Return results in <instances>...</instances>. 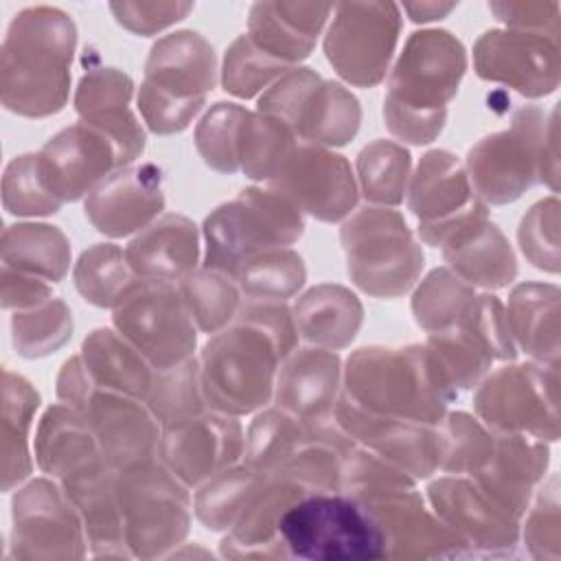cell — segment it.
<instances>
[{"label": "cell", "instance_id": "681fc988", "mask_svg": "<svg viewBox=\"0 0 561 561\" xmlns=\"http://www.w3.org/2000/svg\"><path fill=\"white\" fill-rule=\"evenodd\" d=\"M440 471L473 476L489 458L495 434L467 412L445 414L438 423Z\"/></svg>", "mask_w": 561, "mask_h": 561}, {"label": "cell", "instance_id": "44dd1931", "mask_svg": "<svg viewBox=\"0 0 561 561\" xmlns=\"http://www.w3.org/2000/svg\"><path fill=\"white\" fill-rule=\"evenodd\" d=\"M476 72L526 96H546L559 83L557 39L528 31H486L473 48Z\"/></svg>", "mask_w": 561, "mask_h": 561}, {"label": "cell", "instance_id": "8992f818", "mask_svg": "<svg viewBox=\"0 0 561 561\" xmlns=\"http://www.w3.org/2000/svg\"><path fill=\"white\" fill-rule=\"evenodd\" d=\"M280 362L278 348L261 329L234 320V327L213 333L199 355L206 405L228 416L263 408L274 397Z\"/></svg>", "mask_w": 561, "mask_h": 561}, {"label": "cell", "instance_id": "11a10c76", "mask_svg": "<svg viewBox=\"0 0 561 561\" xmlns=\"http://www.w3.org/2000/svg\"><path fill=\"white\" fill-rule=\"evenodd\" d=\"M559 202L557 197L541 199L519 226V245L524 256L539 270L559 272Z\"/></svg>", "mask_w": 561, "mask_h": 561}, {"label": "cell", "instance_id": "1f68e13d", "mask_svg": "<svg viewBox=\"0 0 561 561\" xmlns=\"http://www.w3.org/2000/svg\"><path fill=\"white\" fill-rule=\"evenodd\" d=\"M333 9L335 7L331 4L296 2L254 4L248 35L261 50L294 66L311 53L324 20Z\"/></svg>", "mask_w": 561, "mask_h": 561}, {"label": "cell", "instance_id": "6da1fadb", "mask_svg": "<svg viewBox=\"0 0 561 561\" xmlns=\"http://www.w3.org/2000/svg\"><path fill=\"white\" fill-rule=\"evenodd\" d=\"M72 20L53 7L20 11L2 44V105L22 116L57 114L70 92Z\"/></svg>", "mask_w": 561, "mask_h": 561}, {"label": "cell", "instance_id": "277c9868", "mask_svg": "<svg viewBox=\"0 0 561 561\" xmlns=\"http://www.w3.org/2000/svg\"><path fill=\"white\" fill-rule=\"evenodd\" d=\"M557 110L550 118L539 107L515 114L511 129L491 134L467 153V178L484 204L515 202L535 182L557 191Z\"/></svg>", "mask_w": 561, "mask_h": 561}, {"label": "cell", "instance_id": "9a60e30c", "mask_svg": "<svg viewBox=\"0 0 561 561\" xmlns=\"http://www.w3.org/2000/svg\"><path fill=\"white\" fill-rule=\"evenodd\" d=\"M401 28L397 4H340L324 39L329 64L353 85H377Z\"/></svg>", "mask_w": 561, "mask_h": 561}, {"label": "cell", "instance_id": "6f0895ef", "mask_svg": "<svg viewBox=\"0 0 561 561\" xmlns=\"http://www.w3.org/2000/svg\"><path fill=\"white\" fill-rule=\"evenodd\" d=\"M234 320L261 329L274 342L283 359L296 351L300 335L294 320V311H289L278 300H254L241 305Z\"/></svg>", "mask_w": 561, "mask_h": 561}, {"label": "cell", "instance_id": "ee69618b", "mask_svg": "<svg viewBox=\"0 0 561 561\" xmlns=\"http://www.w3.org/2000/svg\"><path fill=\"white\" fill-rule=\"evenodd\" d=\"M72 278L88 302L114 309L138 276L131 272L125 250L114 243H96L81 254Z\"/></svg>", "mask_w": 561, "mask_h": 561}, {"label": "cell", "instance_id": "9f6ffc18", "mask_svg": "<svg viewBox=\"0 0 561 561\" xmlns=\"http://www.w3.org/2000/svg\"><path fill=\"white\" fill-rule=\"evenodd\" d=\"M557 476L552 473L548 484L537 493L535 504L528 513L524 541L537 559H559L561 554V528H559V497Z\"/></svg>", "mask_w": 561, "mask_h": 561}, {"label": "cell", "instance_id": "7c38bea8", "mask_svg": "<svg viewBox=\"0 0 561 561\" xmlns=\"http://www.w3.org/2000/svg\"><path fill=\"white\" fill-rule=\"evenodd\" d=\"M114 324L156 370L182 364L195 351L197 327L171 280L136 278L114 307Z\"/></svg>", "mask_w": 561, "mask_h": 561}, {"label": "cell", "instance_id": "ba28073f", "mask_svg": "<svg viewBox=\"0 0 561 561\" xmlns=\"http://www.w3.org/2000/svg\"><path fill=\"white\" fill-rule=\"evenodd\" d=\"M289 557L318 561L381 559L383 537L368 511L342 491L307 493L280 517Z\"/></svg>", "mask_w": 561, "mask_h": 561}, {"label": "cell", "instance_id": "e575fe53", "mask_svg": "<svg viewBox=\"0 0 561 561\" xmlns=\"http://www.w3.org/2000/svg\"><path fill=\"white\" fill-rule=\"evenodd\" d=\"M504 316L513 342H517L524 353L543 366H557L559 289L554 285L526 283L515 287Z\"/></svg>", "mask_w": 561, "mask_h": 561}, {"label": "cell", "instance_id": "52a82bcc", "mask_svg": "<svg viewBox=\"0 0 561 561\" xmlns=\"http://www.w3.org/2000/svg\"><path fill=\"white\" fill-rule=\"evenodd\" d=\"M302 230V210L283 193L272 186L245 188L206 217V267L234 276L241 263L294 243Z\"/></svg>", "mask_w": 561, "mask_h": 561}, {"label": "cell", "instance_id": "94428289", "mask_svg": "<svg viewBox=\"0 0 561 561\" xmlns=\"http://www.w3.org/2000/svg\"><path fill=\"white\" fill-rule=\"evenodd\" d=\"M454 7L456 4H436V2H432V4H405L403 9L412 15L414 22H430V20H436V18L449 13Z\"/></svg>", "mask_w": 561, "mask_h": 561}, {"label": "cell", "instance_id": "d6a6232c", "mask_svg": "<svg viewBox=\"0 0 561 561\" xmlns=\"http://www.w3.org/2000/svg\"><path fill=\"white\" fill-rule=\"evenodd\" d=\"M443 256L471 287L500 289L517 276L515 254L495 224L486 217L458 230L445 245Z\"/></svg>", "mask_w": 561, "mask_h": 561}, {"label": "cell", "instance_id": "ac0fdd59", "mask_svg": "<svg viewBox=\"0 0 561 561\" xmlns=\"http://www.w3.org/2000/svg\"><path fill=\"white\" fill-rule=\"evenodd\" d=\"M270 186L302 213L322 221L344 219L357 202V184L346 158L300 140L270 180Z\"/></svg>", "mask_w": 561, "mask_h": 561}, {"label": "cell", "instance_id": "f35d334b", "mask_svg": "<svg viewBox=\"0 0 561 561\" xmlns=\"http://www.w3.org/2000/svg\"><path fill=\"white\" fill-rule=\"evenodd\" d=\"M39 405L33 386L11 370L2 373V489L11 491L31 473L28 430Z\"/></svg>", "mask_w": 561, "mask_h": 561}, {"label": "cell", "instance_id": "f6af8a7d", "mask_svg": "<svg viewBox=\"0 0 561 561\" xmlns=\"http://www.w3.org/2000/svg\"><path fill=\"white\" fill-rule=\"evenodd\" d=\"M473 298L476 287L462 280L456 272L440 267L419 285L412 298V311L421 329L427 333H440L465 318Z\"/></svg>", "mask_w": 561, "mask_h": 561}, {"label": "cell", "instance_id": "ffe728a7", "mask_svg": "<svg viewBox=\"0 0 561 561\" xmlns=\"http://www.w3.org/2000/svg\"><path fill=\"white\" fill-rule=\"evenodd\" d=\"M335 421L370 454L388 460L410 478H427L440 467V443L436 425L375 414L348 397H340L333 408Z\"/></svg>", "mask_w": 561, "mask_h": 561}, {"label": "cell", "instance_id": "f1b7e54d", "mask_svg": "<svg viewBox=\"0 0 561 561\" xmlns=\"http://www.w3.org/2000/svg\"><path fill=\"white\" fill-rule=\"evenodd\" d=\"M309 491L300 484L265 476L263 482L245 500L228 537L221 541L224 557H289L278 524L283 513Z\"/></svg>", "mask_w": 561, "mask_h": 561}, {"label": "cell", "instance_id": "74e56055", "mask_svg": "<svg viewBox=\"0 0 561 561\" xmlns=\"http://www.w3.org/2000/svg\"><path fill=\"white\" fill-rule=\"evenodd\" d=\"M2 267L59 283L70 267V245L57 226L15 224L2 232Z\"/></svg>", "mask_w": 561, "mask_h": 561}, {"label": "cell", "instance_id": "3957f363", "mask_svg": "<svg viewBox=\"0 0 561 561\" xmlns=\"http://www.w3.org/2000/svg\"><path fill=\"white\" fill-rule=\"evenodd\" d=\"M344 397L394 419L436 425L456 390L443 379L423 346L359 348L348 357Z\"/></svg>", "mask_w": 561, "mask_h": 561}, {"label": "cell", "instance_id": "5bb4252c", "mask_svg": "<svg viewBox=\"0 0 561 561\" xmlns=\"http://www.w3.org/2000/svg\"><path fill=\"white\" fill-rule=\"evenodd\" d=\"M476 412L491 432L557 440V366L519 364L489 375L476 392Z\"/></svg>", "mask_w": 561, "mask_h": 561}, {"label": "cell", "instance_id": "7a4b0ae2", "mask_svg": "<svg viewBox=\"0 0 561 561\" xmlns=\"http://www.w3.org/2000/svg\"><path fill=\"white\" fill-rule=\"evenodd\" d=\"M465 68V48L449 31L412 33L388 79V129L412 145L432 142L445 127L447 103L458 92Z\"/></svg>", "mask_w": 561, "mask_h": 561}, {"label": "cell", "instance_id": "f546056e", "mask_svg": "<svg viewBox=\"0 0 561 561\" xmlns=\"http://www.w3.org/2000/svg\"><path fill=\"white\" fill-rule=\"evenodd\" d=\"M340 386V357L329 348H300L280 362L274 383L276 405L302 421L329 416Z\"/></svg>", "mask_w": 561, "mask_h": 561}, {"label": "cell", "instance_id": "83f0119b", "mask_svg": "<svg viewBox=\"0 0 561 561\" xmlns=\"http://www.w3.org/2000/svg\"><path fill=\"white\" fill-rule=\"evenodd\" d=\"M77 506L85 539L96 557H131L125 541L123 513L116 493V469L103 458L59 480Z\"/></svg>", "mask_w": 561, "mask_h": 561}, {"label": "cell", "instance_id": "b9f144b4", "mask_svg": "<svg viewBox=\"0 0 561 561\" xmlns=\"http://www.w3.org/2000/svg\"><path fill=\"white\" fill-rule=\"evenodd\" d=\"M294 147L296 134L280 118L248 112L237 142L239 169L252 180L270 182Z\"/></svg>", "mask_w": 561, "mask_h": 561}, {"label": "cell", "instance_id": "60d3db41", "mask_svg": "<svg viewBox=\"0 0 561 561\" xmlns=\"http://www.w3.org/2000/svg\"><path fill=\"white\" fill-rule=\"evenodd\" d=\"M307 440V423L280 408L261 412L248 427L243 462L263 473H276Z\"/></svg>", "mask_w": 561, "mask_h": 561}, {"label": "cell", "instance_id": "d590c367", "mask_svg": "<svg viewBox=\"0 0 561 561\" xmlns=\"http://www.w3.org/2000/svg\"><path fill=\"white\" fill-rule=\"evenodd\" d=\"M362 318L359 298L342 285H318L300 296L294 307L298 335L329 351L351 344L362 327Z\"/></svg>", "mask_w": 561, "mask_h": 561}, {"label": "cell", "instance_id": "f907efd6", "mask_svg": "<svg viewBox=\"0 0 561 561\" xmlns=\"http://www.w3.org/2000/svg\"><path fill=\"white\" fill-rule=\"evenodd\" d=\"M11 331L13 346L22 357H44L70 337L72 313L61 298H48L37 307L15 311Z\"/></svg>", "mask_w": 561, "mask_h": 561}, {"label": "cell", "instance_id": "91938a15", "mask_svg": "<svg viewBox=\"0 0 561 561\" xmlns=\"http://www.w3.org/2000/svg\"><path fill=\"white\" fill-rule=\"evenodd\" d=\"M53 298V287L48 280L28 276L9 267H2V305L4 309H31Z\"/></svg>", "mask_w": 561, "mask_h": 561}, {"label": "cell", "instance_id": "bcb514c9", "mask_svg": "<svg viewBox=\"0 0 561 561\" xmlns=\"http://www.w3.org/2000/svg\"><path fill=\"white\" fill-rule=\"evenodd\" d=\"M263 473L250 469L245 462L239 467H228L213 476L195 495L193 508L197 519L208 530H228L237 522L245 500L263 482Z\"/></svg>", "mask_w": 561, "mask_h": 561}, {"label": "cell", "instance_id": "816d5d0a", "mask_svg": "<svg viewBox=\"0 0 561 561\" xmlns=\"http://www.w3.org/2000/svg\"><path fill=\"white\" fill-rule=\"evenodd\" d=\"M2 204L11 215H50L61 208V199L53 193L39 156L24 153L13 158L2 178Z\"/></svg>", "mask_w": 561, "mask_h": 561}, {"label": "cell", "instance_id": "db71d44e", "mask_svg": "<svg viewBox=\"0 0 561 561\" xmlns=\"http://www.w3.org/2000/svg\"><path fill=\"white\" fill-rule=\"evenodd\" d=\"M248 110L237 103H217L195 129V145L204 162L221 173L239 171L237 142Z\"/></svg>", "mask_w": 561, "mask_h": 561}, {"label": "cell", "instance_id": "680465c9", "mask_svg": "<svg viewBox=\"0 0 561 561\" xmlns=\"http://www.w3.org/2000/svg\"><path fill=\"white\" fill-rule=\"evenodd\" d=\"M125 28L140 35H153L169 24L182 20L193 4H180V2H123L110 7Z\"/></svg>", "mask_w": 561, "mask_h": 561}, {"label": "cell", "instance_id": "4316f807", "mask_svg": "<svg viewBox=\"0 0 561 561\" xmlns=\"http://www.w3.org/2000/svg\"><path fill=\"white\" fill-rule=\"evenodd\" d=\"M131 79L116 68L90 70L75 94V107L83 123L103 131L118 149L121 162L131 164L145 147V134L129 110Z\"/></svg>", "mask_w": 561, "mask_h": 561}, {"label": "cell", "instance_id": "7dc6e473", "mask_svg": "<svg viewBox=\"0 0 561 561\" xmlns=\"http://www.w3.org/2000/svg\"><path fill=\"white\" fill-rule=\"evenodd\" d=\"M359 184L368 202L379 206H397L403 202L410 153L392 140H375L357 156Z\"/></svg>", "mask_w": 561, "mask_h": 561}, {"label": "cell", "instance_id": "2e32d148", "mask_svg": "<svg viewBox=\"0 0 561 561\" xmlns=\"http://www.w3.org/2000/svg\"><path fill=\"white\" fill-rule=\"evenodd\" d=\"M85 541L83 519L61 484L39 478L15 493L11 557L79 559Z\"/></svg>", "mask_w": 561, "mask_h": 561}, {"label": "cell", "instance_id": "e0dca14e", "mask_svg": "<svg viewBox=\"0 0 561 561\" xmlns=\"http://www.w3.org/2000/svg\"><path fill=\"white\" fill-rule=\"evenodd\" d=\"M408 206L419 219L425 243L443 248L458 230L486 217V204L473 195L467 171L445 149L425 153L412 175Z\"/></svg>", "mask_w": 561, "mask_h": 561}, {"label": "cell", "instance_id": "f5cc1de1", "mask_svg": "<svg viewBox=\"0 0 561 561\" xmlns=\"http://www.w3.org/2000/svg\"><path fill=\"white\" fill-rule=\"evenodd\" d=\"M289 70H294V66L278 61L261 50L250 39V35H239L226 50L221 81L226 92L241 99H252L267 85L276 83Z\"/></svg>", "mask_w": 561, "mask_h": 561}, {"label": "cell", "instance_id": "d6986e66", "mask_svg": "<svg viewBox=\"0 0 561 561\" xmlns=\"http://www.w3.org/2000/svg\"><path fill=\"white\" fill-rule=\"evenodd\" d=\"M245 438L239 421L228 414H195L162 425L160 462L186 486H199L243 456Z\"/></svg>", "mask_w": 561, "mask_h": 561}, {"label": "cell", "instance_id": "484cf974", "mask_svg": "<svg viewBox=\"0 0 561 561\" xmlns=\"http://www.w3.org/2000/svg\"><path fill=\"white\" fill-rule=\"evenodd\" d=\"M493 434V449L473 473V482L515 517H522L548 467V447L528 434Z\"/></svg>", "mask_w": 561, "mask_h": 561}, {"label": "cell", "instance_id": "ab89813d", "mask_svg": "<svg viewBox=\"0 0 561 561\" xmlns=\"http://www.w3.org/2000/svg\"><path fill=\"white\" fill-rule=\"evenodd\" d=\"M178 289L195 327L208 335L230 324L241 309L237 280L219 270H193L178 280Z\"/></svg>", "mask_w": 561, "mask_h": 561}, {"label": "cell", "instance_id": "4fadbf2b", "mask_svg": "<svg viewBox=\"0 0 561 561\" xmlns=\"http://www.w3.org/2000/svg\"><path fill=\"white\" fill-rule=\"evenodd\" d=\"M355 497L383 537V557L432 559L462 554V541L425 506L414 482H381L342 491Z\"/></svg>", "mask_w": 561, "mask_h": 561}, {"label": "cell", "instance_id": "603a6c76", "mask_svg": "<svg viewBox=\"0 0 561 561\" xmlns=\"http://www.w3.org/2000/svg\"><path fill=\"white\" fill-rule=\"evenodd\" d=\"M70 408L83 414L110 467L121 469L158 451V421L140 399L103 390L92 379Z\"/></svg>", "mask_w": 561, "mask_h": 561}, {"label": "cell", "instance_id": "4dcf8cb0", "mask_svg": "<svg viewBox=\"0 0 561 561\" xmlns=\"http://www.w3.org/2000/svg\"><path fill=\"white\" fill-rule=\"evenodd\" d=\"M197 254L195 224L182 215H162L125 248L131 272L158 280H180L195 270Z\"/></svg>", "mask_w": 561, "mask_h": 561}, {"label": "cell", "instance_id": "7402d4cb", "mask_svg": "<svg viewBox=\"0 0 561 561\" xmlns=\"http://www.w3.org/2000/svg\"><path fill=\"white\" fill-rule=\"evenodd\" d=\"M432 511L462 541L465 548L484 552H511L519 539V524L511 511L497 504L467 478H438L427 486Z\"/></svg>", "mask_w": 561, "mask_h": 561}, {"label": "cell", "instance_id": "9c48e42d", "mask_svg": "<svg viewBox=\"0 0 561 561\" xmlns=\"http://www.w3.org/2000/svg\"><path fill=\"white\" fill-rule=\"evenodd\" d=\"M116 493L131 557H160L178 546L191 524L186 484L160 460L116 469Z\"/></svg>", "mask_w": 561, "mask_h": 561}, {"label": "cell", "instance_id": "5b68a950", "mask_svg": "<svg viewBox=\"0 0 561 561\" xmlns=\"http://www.w3.org/2000/svg\"><path fill=\"white\" fill-rule=\"evenodd\" d=\"M217 81L213 46L193 31L158 39L145 66L138 107L156 134H175L188 127Z\"/></svg>", "mask_w": 561, "mask_h": 561}, {"label": "cell", "instance_id": "d4e9b609", "mask_svg": "<svg viewBox=\"0 0 561 561\" xmlns=\"http://www.w3.org/2000/svg\"><path fill=\"white\" fill-rule=\"evenodd\" d=\"M162 208V171L151 162L118 167L85 197V217L107 237L147 228Z\"/></svg>", "mask_w": 561, "mask_h": 561}, {"label": "cell", "instance_id": "30bf717a", "mask_svg": "<svg viewBox=\"0 0 561 561\" xmlns=\"http://www.w3.org/2000/svg\"><path fill=\"white\" fill-rule=\"evenodd\" d=\"M342 245L351 280L377 298L405 294L425 261L405 219L386 206L355 213L342 226Z\"/></svg>", "mask_w": 561, "mask_h": 561}, {"label": "cell", "instance_id": "c3c4849f", "mask_svg": "<svg viewBox=\"0 0 561 561\" xmlns=\"http://www.w3.org/2000/svg\"><path fill=\"white\" fill-rule=\"evenodd\" d=\"M145 403L160 425L202 414L206 401L199 381V362L191 357L171 368L156 370Z\"/></svg>", "mask_w": 561, "mask_h": 561}, {"label": "cell", "instance_id": "836d02e7", "mask_svg": "<svg viewBox=\"0 0 561 561\" xmlns=\"http://www.w3.org/2000/svg\"><path fill=\"white\" fill-rule=\"evenodd\" d=\"M37 467L64 480L103 458L96 436L81 412L66 403L48 408L35 434Z\"/></svg>", "mask_w": 561, "mask_h": 561}, {"label": "cell", "instance_id": "cb8c5ba5", "mask_svg": "<svg viewBox=\"0 0 561 561\" xmlns=\"http://www.w3.org/2000/svg\"><path fill=\"white\" fill-rule=\"evenodd\" d=\"M37 156L53 193L61 202L90 195L112 171L123 167L116 145L83 121L55 134Z\"/></svg>", "mask_w": 561, "mask_h": 561}, {"label": "cell", "instance_id": "8fae6325", "mask_svg": "<svg viewBox=\"0 0 561 561\" xmlns=\"http://www.w3.org/2000/svg\"><path fill=\"white\" fill-rule=\"evenodd\" d=\"M259 112L280 118L300 142L342 147L359 129L357 99L311 68H294L259 99Z\"/></svg>", "mask_w": 561, "mask_h": 561}, {"label": "cell", "instance_id": "7bdbcfd3", "mask_svg": "<svg viewBox=\"0 0 561 561\" xmlns=\"http://www.w3.org/2000/svg\"><path fill=\"white\" fill-rule=\"evenodd\" d=\"M307 270L291 248H272L254 254L234 272L239 289L254 300H285L305 283Z\"/></svg>", "mask_w": 561, "mask_h": 561}, {"label": "cell", "instance_id": "8d00e7d4", "mask_svg": "<svg viewBox=\"0 0 561 561\" xmlns=\"http://www.w3.org/2000/svg\"><path fill=\"white\" fill-rule=\"evenodd\" d=\"M81 362L99 388L142 401L156 375L145 355L112 329H96L83 340Z\"/></svg>", "mask_w": 561, "mask_h": 561}]
</instances>
